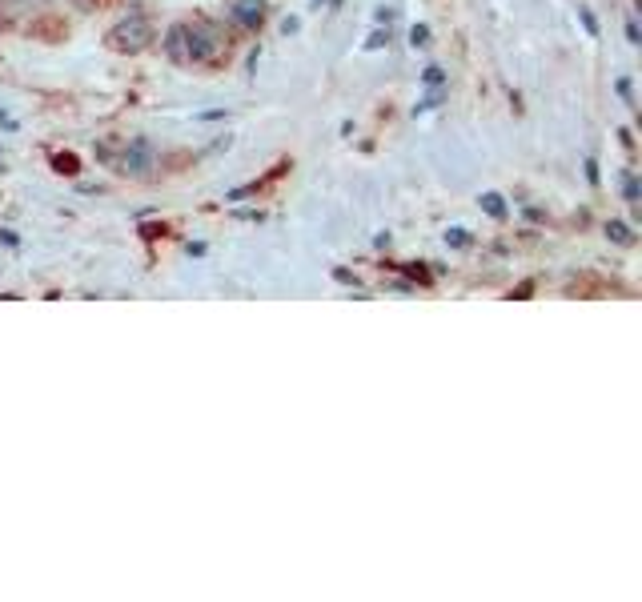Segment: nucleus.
Segmentation results:
<instances>
[{
    "mask_svg": "<svg viewBox=\"0 0 642 602\" xmlns=\"http://www.w3.org/2000/svg\"><path fill=\"white\" fill-rule=\"evenodd\" d=\"M626 197H630V201H638V181H634V177L626 181Z\"/></svg>",
    "mask_w": 642,
    "mask_h": 602,
    "instance_id": "obj_8",
    "label": "nucleus"
},
{
    "mask_svg": "<svg viewBox=\"0 0 642 602\" xmlns=\"http://www.w3.org/2000/svg\"><path fill=\"white\" fill-rule=\"evenodd\" d=\"M181 33L189 37V45L181 49L185 61H209L221 49V33L213 25H181Z\"/></svg>",
    "mask_w": 642,
    "mask_h": 602,
    "instance_id": "obj_1",
    "label": "nucleus"
},
{
    "mask_svg": "<svg viewBox=\"0 0 642 602\" xmlns=\"http://www.w3.org/2000/svg\"><path fill=\"white\" fill-rule=\"evenodd\" d=\"M610 237H614V241H622V245H630V229H626V225H618V221L610 225Z\"/></svg>",
    "mask_w": 642,
    "mask_h": 602,
    "instance_id": "obj_6",
    "label": "nucleus"
},
{
    "mask_svg": "<svg viewBox=\"0 0 642 602\" xmlns=\"http://www.w3.org/2000/svg\"><path fill=\"white\" fill-rule=\"evenodd\" d=\"M426 85H442V69H426Z\"/></svg>",
    "mask_w": 642,
    "mask_h": 602,
    "instance_id": "obj_7",
    "label": "nucleus"
},
{
    "mask_svg": "<svg viewBox=\"0 0 642 602\" xmlns=\"http://www.w3.org/2000/svg\"><path fill=\"white\" fill-rule=\"evenodd\" d=\"M482 205H486V209H490L494 217H502V213H506V209H502V197H498V193H486V197H482Z\"/></svg>",
    "mask_w": 642,
    "mask_h": 602,
    "instance_id": "obj_5",
    "label": "nucleus"
},
{
    "mask_svg": "<svg viewBox=\"0 0 642 602\" xmlns=\"http://www.w3.org/2000/svg\"><path fill=\"white\" fill-rule=\"evenodd\" d=\"M125 173H149V141H133L125 153Z\"/></svg>",
    "mask_w": 642,
    "mask_h": 602,
    "instance_id": "obj_3",
    "label": "nucleus"
},
{
    "mask_svg": "<svg viewBox=\"0 0 642 602\" xmlns=\"http://www.w3.org/2000/svg\"><path fill=\"white\" fill-rule=\"evenodd\" d=\"M109 41H113V49H129V53H137V49H145V41H149V21L145 17H129L125 25H117L113 33H109Z\"/></svg>",
    "mask_w": 642,
    "mask_h": 602,
    "instance_id": "obj_2",
    "label": "nucleus"
},
{
    "mask_svg": "<svg viewBox=\"0 0 642 602\" xmlns=\"http://www.w3.org/2000/svg\"><path fill=\"white\" fill-rule=\"evenodd\" d=\"M233 21H241V25H257V21H261V0H237Z\"/></svg>",
    "mask_w": 642,
    "mask_h": 602,
    "instance_id": "obj_4",
    "label": "nucleus"
}]
</instances>
